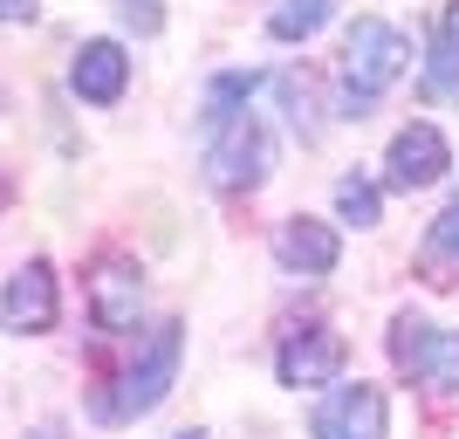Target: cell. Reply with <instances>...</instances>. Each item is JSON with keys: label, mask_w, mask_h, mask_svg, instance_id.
Returning a JSON list of instances; mask_svg holds the SVG:
<instances>
[{"label": "cell", "mask_w": 459, "mask_h": 439, "mask_svg": "<svg viewBox=\"0 0 459 439\" xmlns=\"http://www.w3.org/2000/svg\"><path fill=\"white\" fill-rule=\"evenodd\" d=\"M178 337H186L178 323L152 329V337H144V350L131 357V371H124V378H117L110 391L96 399V419H110V426H117V419H137V412H152V405L172 391V378H178Z\"/></svg>", "instance_id": "cell-1"}, {"label": "cell", "mask_w": 459, "mask_h": 439, "mask_svg": "<svg viewBox=\"0 0 459 439\" xmlns=\"http://www.w3.org/2000/svg\"><path fill=\"white\" fill-rule=\"evenodd\" d=\"M411 69V41L391 28V21H377V14H364L357 28H350V41H343V83L357 96H377V90H391V83Z\"/></svg>", "instance_id": "cell-2"}, {"label": "cell", "mask_w": 459, "mask_h": 439, "mask_svg": "<svg viewBox=\"0 0 459 439\" xmlns=\"http://www.w3.org/2000/svg\"><path fill=\"white\" fill-rule=\"evenodd\" d=\"M274 172V137L261 117H227L220 124V145L206 152V179L220 192H254Z\"/></svg>", "instance_id": "cell-3"}, {"label": "cell", "mask_w": 459, "mask_h": 439, "mask_svg": "<svg viewBox=\"0 0 459 439\" xmlns=\"http://www.w3.org/2000/svg\"><path fill=\"white\" fill-rule=\"evenodd\" d=\"M391 357H398V371L425 378L439 399L459 391V329H425L419 316H398L391 323Z\"/></svg>", "instance_id": "cell-4"}, {"label": "cell", "mask_w": 459, "mask_h": 439, "mask_svg": "<svg viewBox=\"0 0 459 439\" xmlns=\"http://www.w3.org/2000/svg\"><path fill=\"white\" fill-rule=\"evenodd\" d=\"M446 165H453V152H446L439 124H404V131L391 137V158H384V172H391L398 192H419V186H432V179H446Z\"/></svg>", "instance_id": "cell-5"}, {"label": "cell", "mask_w": 459, "mask_h": 439, "mask_svg": "<svg viewBox=\"0 0 459 439\" xmlns=\"http://www.w3.org/2000/svg\"><path fill=\"white\" fill-rule=\"evenodd\" d=\"M384 391L377 384H343L329 391L323 412H316V439H384Z\"/></svg>", "instance_id": "cell-6"}, {"label": "cell", "mask_w": 459, "mask_h": 439, "mask_svg": "<svg viewBox=\"0 0 459 439\" xmlns=\"http://www.w3.org/2000/svg\"><path fill=\"white\" fill-rule=\"evenodd\" d=\"M0 323L14 337H41L56 323V275H48V261H28L14 282L0 288Z\"/></svg>", "instance_id": "cell-7"}, {"label": "cell", "mask_w": 459, "mask_h": 439, "mask_svg": "<svg viewBox=\"0 0 459 439\" xmlns=\"http://www.w3.org/2000/svg\"><path fill=\"white\" fill-rule=\"evenodd\" d=\"M90 309H96V323H103V329H137V309H144V275H137V261H124V254L96 261Z\"/></svg>", "instance_id": "cell-8"}, {"label": "cell", "mask_w": 459, "mask_h": 439, "mask_svg": "<svg viewBox=\"0 0 459 439\" xmlns=\"http://www.w3.org/2000/svg\"><path fill=\"white\" fill-rule=\"evenodd\" d=\"M274 371H281L288 391H316V384H329L336 371H343V337H329V329H302V337H288V344H281Z\"/></svg>", "instance_id": "cell-9"}, {"label": "cell", "mask_w": 459, "mask_h": 439, "mask_svg": "<svg viewBox=\"0 0 459 439\" xmlns=\"http://www.w3.org/2000/svg\"><path fill=\"white\" fill-rule=\"evenodd\" d=\"M274 261H281L288 275H329V268L343 261V241H336V227H323V220H281V227H274Z\"/></svg>", "instance_id": "cell-10"}, {"label": "cell", "mask_w": 459, "mask_h": 439, "mask_svg": "<svg viewBox=\"0 0 459 439\" xmlns=\"http://www.w3.org/2000/svg\"><path fill=\"white\" fill-rule=\"evenodd\" d=\"M69 83H76L82 103H117V96H124V83H131V62H124V48H117V41H82Z\"/></svg>", "instance_id": "cell-11"}, {"label": "cell", "mask_w": 459, "mask_h": 439, "mask_svg": "<svg viewBox=\"0 0 459 439\" xmlns=\"http://www.w3.org/2000/svg\"><path fill=\"white\" fill-rule=\"evenodd\" d=\"M329 7H336V0H281V7L268 14V35H281V41H308V35H316V28L329 21Z\"/></svg>", "instance_id": "cell-12"}, {"label": "cell", "mask_w": 459, "mask_h": 439, "mask_svg": "<svg viewBox=\"0 0 459 439\" xmlns=\"http://www.w3.org/2000/svg\"><path fill=\"white\" fill-rule=\"evenodd\" d=\"M336 206H343L350 227H377V186H370V179H343V186H336Z\"/></svg>", "instance_id": "cell-13"}, {"label": "cell", "mask_w": 459, "mask_h": 439, "mask_svg": "<svg viewBox=\"0 0 459 439\" xmlns=\"http://www.w3.org/2000/svg\"><path fill=\"white\" fill-rule=\"evenodd\" d=\"M432 254H459V199L439 213V227H432Z\"/></svg>", "instance_id": "cell-14"}, {"label": "cell", "mask_w": 459, "mask_h": 439, "mask_svg": "<svg viewBox=\"0 0 459 439\" xmlns=\"http://www.w3.org/2000/svg\"><path fill=\"white\" fill-rule=\"evenodd\" d=\"M124 21H131L137 35H158V21H165V14H158V0H124Z\"/></svg>", "instance_id": "cell-15"}, {"label": "cell", "mask_w": 459, "mask_h": 439, "mask_svg": "<svg viewBox=\"0 0 459 439\" xmlns=\"http://www.w3.org/2000/svg\"><path fill=\"white\" fill-rule=\"evenodd\" d=\"M35 7H41V0H0V21H28Z\"/></svg>", "instance_id": "cell-16"}, {"label": "cell", "mask_w": 459, "mask_h": 439, "mask_svg": "<svg viewBox=\"0 0 459 439\" xmlns=\"http://www.w3.org/2000/svg\"><path fill=\"white\" fill-rule=\"evenodd\" d=\"M446 56H459V0L446 7Z\"/></svg>", "instance_id": "cell-17"}, {"label": "cell", "mask_w": 459, "mask_h": 439, "mask_svg": "<svg viewBox=\"0 0 459 439\" xmlns=\"http://www.w3.org/2000/svg\"><path fill=\"white\" fill-rule=\"evenodd\" d=\"M178 439H206V433H178Z\"/></svg>", "instance_id": "cell-18"}]
</instances>
